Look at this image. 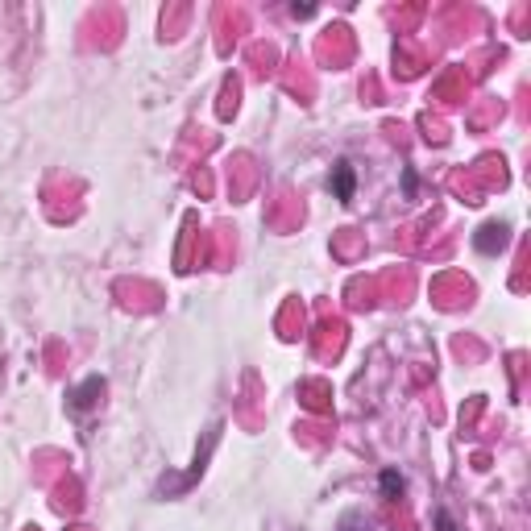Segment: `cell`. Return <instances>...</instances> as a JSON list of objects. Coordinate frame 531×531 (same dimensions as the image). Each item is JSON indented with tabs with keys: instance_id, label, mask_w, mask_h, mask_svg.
Instances as JSON below:
<instances>
[{
	"instance_id": "1",
	"label": "cell",
	"mask_w": 531,
	"mask_h": 531,
	"mask_svg": "<svg viewBox=\"0 0 531 531\" xmlns=\"http://www.w3.org/2000/svg\"><path fill=\"white\" fill-rule=\"evenodd\" d=\"M332 187H337L341 200H353V166L349 162H337V179H332Z\"/></svg>"
},
{
	"instance_id": "2",
	"label": "cell",
	"mask_w": 531,
	"mask_h": 531,
	"mask_svg": "<svg viewBox=\"0 0 531 531\" xmlns=\"http://www.w3.org/2000/svg\"><path fill=\"white\" fill-rule=\"evenodd\" d=\"M341 531H370V523L361 519V515H349V519L341 523Z\"/></svg>"
}]
</instances>
